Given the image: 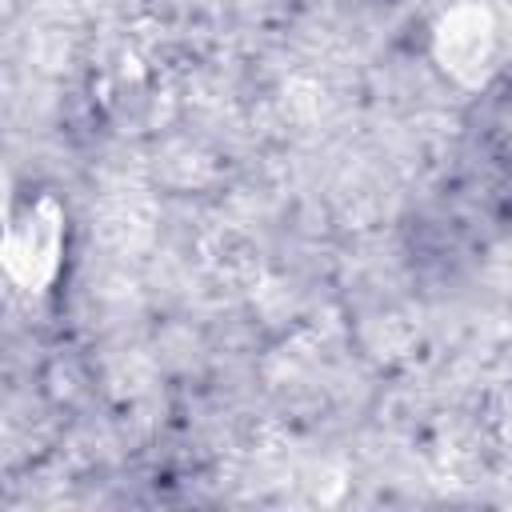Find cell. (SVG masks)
<instances>
[{
	"mask_svg": "<svg viewBox=\"0 0 512 512\" xmlns=\"http://www.w3.org/2000/svg\"><path fill=\"white\" fill-rule=\"evenodd\" d=\"M4 252H8V268L24 284H44L60 252V216L48 204H28L24 216H12Z\"/></svg>",
	"mask_w": 512,
	"mask_h": 512,
	"instance_id": "6da1fadb",
	"label": "cell"
},
{
	"mask_svg": "<svg viewBox=\"0 0 512 512\" xmlns=\"http://www.w3.org/2000/svg\"><path fill=\"white\" fill-rule=\"evenodd\" d=\"M436 48H440V60H444L448 72H456L464 80L480 76V68L492 56V20H488V12L464 4L452 16H444Z\"/></svg>",
	"mask_w": 512,
	"mask_h": 512,
	"instance_id": "7a4b0ae2",
	"label": "cell"
}]
</instances>
